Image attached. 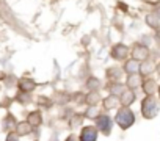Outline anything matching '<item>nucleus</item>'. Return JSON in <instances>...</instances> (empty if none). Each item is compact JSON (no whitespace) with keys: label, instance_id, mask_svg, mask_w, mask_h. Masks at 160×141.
Listing matches in <instances>:
<instances>
[{"label":"nucleus","instance_id":"obj_19","mask_svg":"<svg viewBox=\"0 0 160 141\" xmlns=\"http://www.w3.org/2000/svg\"><path fill=\"white\" fill-rule=\"evenodd\" d=\"M98 85H99V82H98L96 79H90V86H91V88H96Z\"/></svg>","mask_w":160,"mask_h":141},{"label":"nucleus","instance_id":"obj_17","mask_svg":"<svg viewBox=\"0 0 160 141\" xmlns=\"http://www.w3.org/2000/svg\"><path fill=\"white\" fill-rule=\"evenodd\" d=\"M140 69H141V72H143V74H149L151 70H152V64H149V63H144L143 66H140Z\"/></svg>","mask_w":160,"mask_h":141},{"label":"nucleus","instance_id":"obj_2","mask_svg":"<svg viewBox=\"0 0 160 141\" xmlns=\"http://www.w3.org/2000/svg\"><path fill=\"white\" fill-rule=\"evenodd\" d=\"M155 113H157V104L152 97H148L143 102V114L146 118H152V116H155Z\"/></svg>","mask_w":160,"mask_h":141},{"label":"nucleus","instance_id":"obj_21","mask_svg":"<svg viewBox=\"0 0 160 141\" xmlns=\"http://www.w3.org/2000/svg\"><path fill=\"white\" fill-rule=\"evenodd\" d=\"M66 141H75V138H74V136H69V138H68Z\"/></svg>","mask_w":160,"mask_h":141},{"label":"nucleus","instance_id":"obj_5","mask_svg":"<svg viewBox=\"0 0 160 141\" xmlns=\"http://www.w3.org/2000/svg\"><path fill=\"white\" fill-rule=\"evenodd\" d=\"M98 125H99V129L104 133H108L110 132V127H112V119L108 116H99L98 118Z\"/></svg>","mask_w":160,"mask_h":141},{"label":"nucleus","instance_id":"obj_12","mask_svg":"<svg viewBox=\"0 0 160 141\" xmlns=\"http://www.w3.org/2000/svg\"><path fill=\"white\" fill-rule=\"evenodd\" d=\"M41 122V114L38 111H33L28 114V124H33V125H38Z\"/></svg>","mask_w":160,"mask_h":141},{"label":"nucleus","instance_id":"obj_7","mask_svg":"<svg viewBox=\"0 0 160 141\" xmlns=\"http://www.w3.org/2000/svg\"><path fill=\"white\" fill-rule=\"evenodd\" d=\"M133 58L135 60H144V58H148V49L146 47H141V46L135 47L133 49Z\"/></svg>","mask_w":160,"mask_h":141},{"label":"nucleus","instance_id":"obj_4","mask_svg":"<svg viewBox=\"0 0 160 141\" xmlns=\"http://www.w3.org/2000/svg\"><path fill=\"white\" fill-rule=\"evenodd\" d=\"M98 133L94 127H85L82 130V141H96Z\"/></svg>","mask_w":160,"mask_h":141},{"label":"nucleus","instance_id":"obj_1","mask_svg":"<svg viewBox=\"0 0 160 141\" xmlns=\"http://www.w3.org/2000/svg\"><path fill=\"white\" fill-rule=\"evenodd\" d=\"M116 122H118L122 129H127V127L132 125V122H133V113H132L129 108L119 110L118 114H116Z\"/></svg>","mask_w":160,"mask_h":141},{"label":"nucleus","instance_id":"obj_8","mask_svg":"<svg viewBox=\"0 0 160 141\" xmlns=\"http://www.w3.org/2000/svg\"><path fill=\"white\" fill-rule=\"evenodd\" d=\"M19 86H21V90L22 91H25V93H28V91H32V90H35V82L33 80H28V79H22L21 82H19Z\"/></svg>","mask_w":160,"mask_h":141},{"label":"nucleus","instance_id":"obj_11","mask_svg":"<svg viewBox=\"0 0 160 141\" xmlns=\"http://www.w3.org/2000/svg\"><path fill=\"white\" fill-rule=\"evenodd\" d=\"M110 93L113 96H122L124 93V86L121 83H113V86H110Z\"/></svg>","mask_w":160,"mask_h":141},{"label":"nucleus","instance_id":"obj_20","mask_svg":"<svg viewBox=\"0 0 160 141\" xmlns=\"http://www.w3.org/2000/svg\"><path fill=\"white\" fill-rule=\"evenodd\" d=\"M8 141H18V138L13 136V135H10V136H8Z\"/></svg>","mask_w":160,"mask_h":141},{"label":"nucleus","instance_id":"obj_14","mask_svg":"<svg viewBox=\"0 0 160 141\" xmlns=\"http://www.w3.org/2000/svg\"><path fill=\"white\" fill-rule=\"evenodd\" d=\"M144 91H146V94H152L155 91V83L154 82H146L144 83Z\"/></svg>","mask_w":160,"mask_h":141},{"label":"nucleus","instance_id":"obj_15","mask_svg":"<svg viewBox=\"0 0 160 141\" xmlns=\"http://www.w3.org/2000/svg\"><path fill=\"white\" fill-rule=\"evenodd\" d=\"M99 99H101V97H99V94H98L96 91H94V93H91V94H90V96L87 97V100H88V102H90L91 105H94V104H96V102H98Z\"/></svg>","mask_w":160,"mask_h":141},{"label":"nucleus","instance_id":"obj_18","mask_svg":"<svg viewBox=\"0 0 160 141\" xmlns=\"http://www.w3.org/2000/svg\"><path fill=\"white\" fill-rule=\"evenodd\" d=\"M98 113H99V111H98V108H91L87 114H88L90 118H94V116H98Z\"/></svg>","mask_w":160,"mask_h":141},{"label":"nucleus","instance_id":"obj_10","mask_svg":"<svg viewBox=\"0 0 160 141\" xmlns=\"http://www.w3.org/2000/svg\"><path fill=\"white\" fill-rule=\"evenodd\" d=\"M30 130H32V127H30L28 122H21V124H18V130H16V133H19V135H28Z\"/></svg>","mask_w":160,"mask_h":141},{"label":"nucleus","instance_id":"obj_13","mask_svg":"<svg viewBox=\"0 0 160 141\" xmlns=\"http://www.w3.org/2000/svg\"><path fill=\"white\" fill-rule=\"evenodd\" d=\"M140 77L138 75H130L129 79H127V85L130 86V88H135V86H138L140 85Z\"/></svg>","mask_w":160,"mask_h":141},{"label":"nucleus","instance_id":"obj_22","mask_svg":"<svg viewBox=\"0 0 160 141\" xmlns=\"http://www.w3.org/2000/svg\"><path fill=\"white\" fill-rule=\"evenodd\" d=\"M158 70H160V66H158Z\"/></svg>","mask_w":160,"mask_h":141},{"label":"nucleus","instance_id":"obj_9","mask_svg":"<svg viewBox=\"0 0 160 141\" xmlns=\"http://www.w3.org/2000/svg\"><path fill=\"white\" fill-rule=\"evenodd\" d=\"M133 93H130V91H126V93H122V96H121V102H122V105L124 107H127V105H130L132 102H133Z\"/></svg>","mask_w":160,"mask_h":141},{"label":"nucleus","instance_id":"obj_6","mask_svg":"<svg viewBox=\"0 0 160 141\" xmlns=\"http://www.w3.org/2000/svg\"><path fill=\"white\" fill-rule=\"evenodd\" d=\"M124 69H126V72H129V74H135L137 70L140 69V64H138V61L137 60H129L127 63H126V66H124Z\"/></svg>","mask_w":160,"mask_h":141},{"label":"nucleus","instance_id":"obj_16","mask_svg":"<svg viewBox=\"0 0 160 141\" xmlns=\"http://www.w3.org/2000/svg\"><path fill=\"white\" fill-rule=\"evenodd\" d=\"M115 105H116V100L113 99V96H112V97H107V99L104 100V107H105V108H113Z\"/></svg>","mask_w":160,"mask_h":141},{"label":"nucleus","instance_id":"obj_3","mask_svg":"<svg viewBox=\"0 0 160 141\" xmlns=\"http://www.w3.org/2000/svg\"><path fill=\"white\" fill-rule=\"evenodd\" d=\"M112 56H113V58H116V60H124V58L127 56V47H126V46H122V44L115 46V47H113V50H112Z\"/></svg>","mask_w":160,"mask_h":141}]
</instances>
